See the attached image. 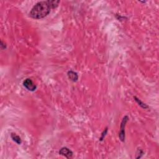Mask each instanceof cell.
Instances as JSON below:
<instances>
[{"instance_id":"cell-1","label":"cell","mask_w":159,"mask_h":159,"mask_svg":"<svg viewBox=\"0 0 159 159\" xmlns=\"http://www.w3.org/2000/svg\"><path fill=\"white\" fill-rule=\"evenodd\" d=\"M59 1H43L38 2L32 8L29 16L34 19L44 18L50 13V10L54 9L59 5Z\"/></svg>"},{"instance_id":"cell-2","label":"cell","mask_w":159,"mask_h":159,"mask_svg":"<svg viewBox=\"0 0 159 159\" xmlns=\"http://www.w3.org/2000/svg\"><path fill=\"white\" fill-rule=\"evenodd\" d=\"M128 121V117L126 116L124 118L123 120L122 121L121 124V128L119 133V137L120 140L122 142H124L125 141V127H126V124Z\"/></svg>"},{"instance_id":"cell-3","label":"cell","mask_w":159,"mask_h":159,"mask_svg":"<svg viewBox=\"0 0 159 159\" xmlns=\"http://www.w3.org/2000/svg\"><path fill=\"white\" fill-rule=\"evenodd\" d=\"M23 85L24 87L28 89V90L31 91L35 90V89L37 88L36 85L33 83V81L29 78H27L23 81Z\"/></svg>"},{"instance_id":"cell-4","label":"cell","mask_w":159,"mask_h":159,"mask_svg":"<svg viewBox=\"0 0 159 159\" xmlns=\"http://www.w3.org/2000/svg\"><path fill=\"white\" fill-rule=\"evenodd\" d=\"M59 154L62 155V156H65V157L69 158H71L72 157L73 152H72V150H70L69 149H68L67 147H63L60 150Z\"/></svg>"},{"instance_id":"cell-5","label":"cell","mask_w":159,"mask_h":159,"mask_svg":"<svg viewBox=\"0 0 159 159\" xmlns=\"http://www.w3.org/2000/svg\"><path fill=\"white\" fill-rule=\"evenodd\" d=\"M68 78L73 81H76L77 80H78V75H77V73L75 72H73V71H69L68 72Z\"/></svg>"},{"instance_id":"cell-6","label":"cell","mask_w":159,"mask_h":159,"mask_svg":"<svg viewBox=\"0 0 159 159\" xmlns=\"http://www.w3.org/2000/svg\"><path fill=\"white\" fill-rule=\"evenodd\" d=\"M11 138L13 139V140L15 142H16V143H17L18 144H21L22 141H21V138H20L19 136H17L16 134H13V133L11 134Z\"/></svg>"},{"instance_id":"cell-7","label":"cell","mask_w":159,"mask_h":159,"mask_svg":"<svg viewBox=\"0 0 159 159\" xmlns=\"http://www.w3.org/2000/svg\"><path fill=\"white\" fill-rule=\"evenodd\" d=\"M134 99H135V100L137 102L138 104H139L141 106L142 108H144V109H146V108H148V106H147L145 104H144V103H142V102L140 100H139L138 98H137L136 97H134Z\"/></svg>"}]
</instances>
